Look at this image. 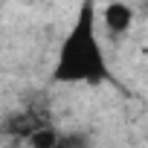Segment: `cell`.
<instances>
[{
  "label": "cell",
  "instance_id": "1",
  "mask_svg": "<svg viewBox=\"0 0 148 148\" xmlns=\"http://www.w3.org/2000/svg\"><path fill=\"white\" fill-rule=\"evenodd\" d=\"M96 3L84 0L73 21L67 38L58 47L52 79L61 84H102L110 79V64L105 58L102 38L96 32Z\"/></svg>",
  "mask_w": 148,
  "mask_h": 148
},
{
  "label": "cell",
  "instance_id": "3",
  "mask_svg": "<svg viewBox=\"0 0 148 148\" xmlns=\"http://www.w3.org/2000/svg\"><path fill=\"white\" fill-rule=\"evenodd\" d=\"M23 139H26L29 148H58L61 145V131H55L52 125H35Z\"/></svg>",
  "mask_w": 148,
  "mask_h": 148
},
{
  "label": "cell",
  "instance_id": "4",
  "mask_svg": "<svg viewBox=\"0 0 148 148\" xmlns=\"http://www.w3.org/2000/svg\"><path fill=\"white\" fill-rule=\"evenodd\" d=\"M0 3H3V0H0Z\"/></svg>",
  "mask_w": 148,
  "mask_h": 148
},
{
  "label": "cell",
  "instance_id": "2",
  "mask_svg": "<svg viewBox=\"0 0 148 148\" xmlns=\"http://www.w3.org/2000/svg\"><path fill=\"white\" fill-rule=\"evenodd\" d=\"M96 21L105 26V32L110 38H125L128 29L134 26V9L125 0H110V3H105L102 15H96Z\"/></svg>",
  "mask_w": 148,
  "mask_h": 148
}]
</instances>
